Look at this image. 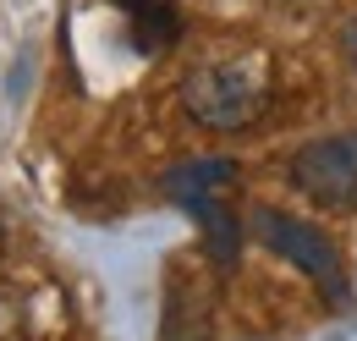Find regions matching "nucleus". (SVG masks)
I'll list each match as a JSON object with an SVG mask.
<instances>
[{"label": "nucleus", "mask_w": 357, "mask_h": 341, "mask_svg": "<svg viewBox=\"0 0 357 341\" xmlns=\"http://www.w3.org/2000/svg\"><path fill=\"white\" fill-rule=\"evenodd\" d=\"M121 6H137V0H121Z\"/></svg>", "instance_id": "7"}, {"label": "nucleus", "mask_w": 357, "mask_h": 341, "mask_svg": "<svg viewBox=\"0 0 357 341\" xmlns=\"http://www.w3.org/2000/svg\"><path fill=\"white\" fill-rule=\"evenodd\" d=\"M269 72L259 61H198L181 78V110L209 132H242L264 116Z\"/></svg>", "instance_id": "2"}, {"label": "nucleus", "mask_w": 357, "mask_h": 341, "mask_svg": "<svg viewBox=\"0 0 357 341\" xmlns=\"http://www.w3.org/2000/svg\"><path fill=\"white\" fill-rule=\"evenodd\" d=\"M253 231H259V242H264L275 259L297 264V270H303V275H308V281L335 303V308H347V303H352V281H347L341 248L330 242V231H324V226L297 220V215L269 210V204H264V210H253Z\"/></svg>", "instance_id": "3"}, {"label": "nucleus", "mask_w": 357, "mask_h": 341, "mask_svg": "<svg viewBox=\"0 0 357 341\" xmlns=\"http://www.w3.org/2000/svg\"><path fill=\"white\" fill-rule=\"evenodd\" d=\"M286 176H291V187L303 198H313V204H324L335 215H352L357 210V127L303 143L291 154Z\"/></svg>", "instance_id": "4"}, {"label": "nucleus", "mask_w": 357, "mask_h": 341, "mask_svg": "<svg viewBox=\"0 0 357 341\" xmlns=\"http://www.w3.org/2000/svg\"><path fill=\"white\" fill-rule=\"evenodd\" d=\"M236 182H242V170H236V160H225V154H198V160H181V166H171L160 176L165 198L198 220L204 248H209V259L220 270H231L236 254H242V220L231 210V187Z\"/></svg>", "instance_id": "1"}, {"label": "nucleus", "mask_w": 357, "mask_h": 341, "mask_svg": "<svg viewBox=\"0 0 357 341\" xmlns=\"http://www.w3.org/2000/svg\"><path fill=\"white\" fill-rule=\"evenodd\" d=\"M132 22H137V50H143V55L171 50L176 34H181V17L165 6V0H137V6H132Z\"/></svg>", "instance_id": "5"}, {"label": "nucleus", "mask_w": 357, "mask_h": 341, "mask_svg": "<svg viewBox=\"0 0 357 341\" xmlns=\"http://www.w3.org/2000/svg\"><path fill=\"white\" fill-rule=\"evenodd\" d=\"M341 55H347V61L357 66V17L347 22V28H341Z\"/></svg>", "instance_id": "6"}]
</instances>
